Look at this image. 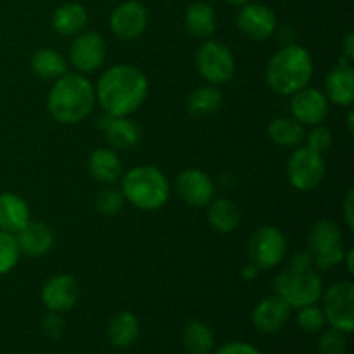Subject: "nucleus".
Returning <instances> with one entry per match:
<instances>
[{
    "label": "nucleus",
    "mask_w": 354,
    "mask_h": 354,
    "mask_svg": "<svg viewBox=\"0 0 354 354\" xmlns=\"http://www.w3.org/2000/svg\"><path fill=\"white\" fill-rule=\"evenodd\" d=\"M31 69L35 75H38L44 80H57L59 76L68 71V62L64 55L59 54L55 48H40L31 57Z\"/></svg>",
    "instance_id": "obj_28"
},
{
    "label": "nucleus",
    "mask_w": 354,
    "mask_h": 354,
    "mask_svg": "<svg viewBox=\"0 0 354 354\" xmlns=\"http://www.w3.org/2000/svg\"><path fill=\"white\" fill-rule=\"evenodd\" d=\"M95 88L80 73H68L54 80L47 97V109L57 123L76 124L90 116L95 106Z\"/></svg>",
    "instance_id": "obj_2"
},
{
    "label": "nucleus",
    "mask_w": 354,
    "mask_h": 354,
    "mask_svg": "<svg viewBox=\"0 0 354 354\" xmlns=\"http://www.w3.org/2000/svg\"><path fill=\"white\" fill-rule=\"evenodd\" d=\"M308 244H310L311 254H318V252L342 245L341 228L335 221L328 220V218H322L311 227L310 235H308Z\"/></svg>",
    "instance_id": "obj_26"
},
{
    "label": "nucleus",
    "mask_w": 354,
    "mask_h": 354,
    "mask_svg": "<svg viewBox=\"0 0 354 354\" xmlns=\"http://www.w3.org/2000/svg\"><path fill=\"white\" fill-rule=\"evenodd\" d=\"M69 61L80 73H93L106 61V41L97 31L76 35L69 47Z\"/></svg>",
    "instance_id": "obj_11"
},
{
    "label": "nucleus",
    "mask_w": 354,
    "mask_h": 354,
    "mask_svg": "<svg viewBox=\"0 0 354 354\" xmlns=\"http://www.w3.org/2000/svg\"><path fill=\"white\" fill-rule=\"evenodd\" d=\"M88 24V12L78 2H69L57 7L52 16V26L62 37H76Z\"/></svg>",
    "instance_id": "obj_21"
},
{
    "label": "nucleus",
    "mask_w": 354,
    "mask_h": 354,
    "mask_svg": "<svg viewBox=\"0 0 354 354\" xmlns=\"http://www.w3.org/2000/svg\"><path fill=\"white\" fill-rule=\"evenodd\" d=\"M327 166L324 154L313 151L308 145L296 149L287 162V178L289 183L299 192H310L317 189L324 180Z\"/></svg>",
    "instance_id": "obj_8"
},
{
    "label": "nucleus",
    "mask_w": 354,
    "mask_h": 354,
    "mask_svg": "<svg viewBox=\"0 0 354 354\" xmlns=\"http://www.w3.org/2000/svg\"><path fill=\"white\" fill-rule=\"evenodd\" d=\"M149 24V12L144 3L137 0H124L111 14L109 26L114 37L123 41H131L140 37Z\"/></svg>",
    "instance_id": "obj_10"
},
{
    "label": "nucleus",
    "mask_w": 354,
    "mask_h": 354,
    "mask_svg": "<svg viewBox=\"0 0 354 354\" xmlns=\"http://www.w3.org/2000/svg\"><path fill=\"white\" fill-rule=\"evenodd\" d=\"M187 31L196 38H211L216 31V14L206 2H196L187 7L183 16Z\"/></svg>",
    "instance_id": "obj_24"
},
{
    "label": "nucleus",
    "mask_w": 354,
    "mask_h": 354,
    "mask_svg": "<svg viewBox=\"0 0 354 354\" xmlns=\"http://www.w3.org/2000/svg\"><path fill=\"white\" fill-rule=\"evenodd\" d=\"M99 130L106 135L111 147L120 149V151H130L137 147L140 142V128L135 121L128 116H111L104 114L99 118Z\"/></svg>",
    "instance_id": "obj_18"
},
{
    "label": "nucleus",
    "mask_w": 354,
    "mask_h": 354,
    "mask_svg": "<svg viewBox=\"0 0 354 354\" xmlns=\"http://www.w3.org/2000/svg\"><path fill=\"white\" fill-rule=\"evenodd\" d=\"M176 192L187 206L204 207L214 199V182L203 169L189 168L176 178Z\"/></svg>",
    "instance_id": "obj_13"
},
{
    "label": "nucleus",
    "mask_w": 354,
    "mask_h": 354,
    "mask_svg": "<svg viewBox=\"0 0 354 354\" xmlns=\"http://www.w3.org/2000/svg\"><path fill=\"white\" fill-rule=\"evenodd\" d=\"M354 113H353V109H349V114H348V130H349V133H353V130H354Z\"/></svg>",
    "instance_id": "obj_44"
},
{
    "label": "nucleus",
    "mask_w": 354,
    "mask_h": 354,
    "mask_svg": "<svg viewBox=\"0 0 354 354\" xmlns=\"http://www.w3.org/2000/svg\"><path fill=\"white\" fill-rule=\"evenodd\" d=\"M304 138H306L308 142L306 144L308 147L320 152V154L327 152L328 149L332 147V140H334L330 128L324 127V124H317V127H313V130H311Z\"/></svg>",
    "instance_id": "obj_35"
},
{
    "label": "nucleus",
    "mask_w": 354,
    "mask_h": 354,
    "mask_svg": "<svg viewBox=\"0 0 354 354\" xmlns=\"http://www.w3.org/2000/svg\"><path fill=\"white\" fill-rule=\"evenodd\" d=\"M88 171L97 182L114 183L120 180L123 166H121V159L114 149L99 147L90 154Z\"/></svg>",
    "instance_id": "obj_22"
},
{
    "label": "nucleus",
    "mask_w": 354,
    "mask_h": 354,
    "mask_svg": "<svg viewBox=\"0 0 354 354\" xmlns=\"http://www.w3.org/2000/svg\"><path fill=\"white\" fill-rule=\"evenodd\" d=\"M311 263H313V254H311V251H299L290 258L289 268L308 270L311 268Z\"/></svg>",
    "instance_id": "obj_39"
},
{
    "label": "nucleus",
    "mask_w": 354,
    "mask_h": 354,
    "mask_svg": "<svg viewBox=\"0 0 354 354\" xmlns=\"http://www.w3.org/2000/svg\"><path fill=\"white\" fill-rule=\"evenodd\" d=\"M16 242L23 254L38 258L45 256L54 245V234L41 221H31L16 234Z\"/></svg>",
    "instance_id": "obj_20"
},
{
    "label": "nucleus",
    "mask_w": 354,
    "mask_h": 354,
    "mask_svg": "<svg viewBox=\"0 0 354 354\" xmlns=\"http://www.w3.org/2000/svg\"><path fill=\"white\" fill-rule=\"evenodd\" d=\"M259 268L254 265V263H248V265L242 268V279L244 280H254L258 279Z\"/></svg>",
    "instance_id": "obj_42"
},
{
    "label": "nucleus",
    "mask_w": 354,
    "mask_h": 354,
    "mask_svg": "<svg viewBox=\"0 0 354 354\" xmlns=\"http://www.w3.org/2000/svg\"><path fill=\"white\" fill-rule=\"evenodd\" d=\"M31 220L26 201L12 192L0 194V230L16 235Z\"/></svg>",
    "instance_id": "obj_19"
},
{
    "label": "nucleus",
    "mask_w": 354,
    "mask_h": 354,
    "mask_svg": "<svg viewBox=\"0 0 354 354\" xmlns=\"http://www.w3.org/2000/svg\"><path fill=\"white\" fill-rule=\"evenodd\" d=\"M237 28L251 40H268L277 31V16L263 3H245L237 14Z\"/></svg>",
    "instance_id": "obj_12"
},
{
    "label": "nucleus",
    "mask_w": 354,
    "mask_h": 354,
    "mask_svg": "<svg viewBox=\"0 0 354 354\" xmlns=\"http://www.w3.org/2000/svg\"><path fill=\"white\" fill-rule=\"evenodd\" d=\"M287 252L286 235L272 225L259 227L249 241V259L259 270H270L283 261Z\"/></svg>",
    "instance_id": "obj_9"
},
{
    "label": "nucleus",
    "mask_w": 354,
    "mask_h": 354,
    "mask_svg": "<svg viewBox=\"0 0 354 354\" xmlns=\"http://www.w3.org/2000/svg\"><path fill=\"white\" fill-rule=\"evenodd\" d=\"M325 324V315L322 308L317 304H310V306L299 308V315H297V325L303 332L306 334H320L324 330Z\"/></svg>",
    "instance_id": "obj_33"
},
{
    "label": "nucleus",
    "mask_w": 354,
    "mask_h": 354,
    "mask_svg": "<svg viewBox=\"0 0 354 354\" xmlns=\"http://www.w3.org/2000/svg\"><path fill=\"white\" fill-rule=\"evenodd\" d=\"M270 140L277 144L279 147H297L306 137L304 127L296 121L294 118L280 116L270 123L268 127Z\"/></svg>",
    "instance_id": "obj_27"
},
{
    "label": "nucleus",
    "mask_w": 354,
    "mask_h": 354,
    "mask_svg": "<svg viewBox=\"0 0 354 354\" xmlns=\"http://www.w3.org/2000/svg\"><path fill=\"white\" fill-rule=\"evenodd\" d=\"M290 97V113L294 120L299 121L303 127H317L324 123L328 114V99L322 90L304 86Z\"/></svg>",
    "instance_id": "obj_14"
},
{
    "label": "nucleus",
    "mask_w": 354,
    "mask_h": 354,
    "mask_svg": "<svg viewBox=\"0 0 354 354\" xmlns=\"http://www.w3.org/2000/svg\"><path fill=\"white\" fill-rule=\"evenodd\" d=\"M230 6H235V7H242L245 6V3H249V0H227Z\"/></svg>",
    "instance_id": "obj_45"
},
{
    "label": "nucleus",
    "mask_w": 354,
    "mask_h": 354,
    "mask_svg": "<svg viewBox=\"0 0 354 354\" xmlns=\"http://www.w3.org/2000/svg\"><path fill=\"white\" fill-rule=\"evenodd\" d=\"M313 78V57L303 45H283L266 66V83L280 95H292Z\"/></svg>",
    "instance_id": "obj_3"
},
{
    "label": "nucleus",
    "mask_w": 354,
    "mask_h": 354,
    "mask_svg": "<svg viewBox=\"0 0 354 354\" xmlns=\"http://www.w3.org/2000/svg\"><path fill=\"white\" fill-rule=\"evenodd\" d=\"M66 330V324L62 320L61 313H54V311H48V315H45L44 320H41V332L47 335L48 339H59Z\"/></svg>",
    "instance_id": "obj_37"
},
{
    "label": "nucleus",
    "mask_w": 354,
    "mask_h": 354,
    "mask_svg": "<svg viewBox=\"0 0 354 354\" xmlns=\"http://www.w3.org/2000/svg\"><path fill=\"white\" fill-rule=\"evenodd\" d=\"M223 97L216 85H204L194 90L187 100V109L194 116H211L221 107Z\"/></svg>",
    "instance_id": "obj_29"
},
{
    "label": "nucleus",
    "mask_w": 354,
    "mask_h": 354,
    "mask_svg": "<svg viewBox=\"0 0 354 354\" xmlns=\"http://www.w3.org/2000/svg\"><path fill=\"white\" fill-rule=\"evenodd\" d=\"M121 194L124 201L142 211H158L168 203L169 182L165 173L151 165L128 169L121 176Z\"/></svg>",
    "instance_id": "obj_4"
},
{
    "label": "nucleus",
    "mask_w": 354,
    "mask_h": 354,
    "mask_svg": "<svg viewBox=\"0 0 354 354\" xmlns=\"http://www.w3.org/2000/svg\"><path fill=\"white\" fill-rule=\"evenodd\" d=\"M140 334V322L131 311H120L107 325V339L118 349L130 348Z\"/></svg>",
    "instance_id": "obj_23"
},
{
    "label": "nucleus",
    "mask_w": 354,
    "mask_h": 354,
    "mask_svg": "<svg viewBox=\"0 0 354 354\" xmlns=\"http://www.w3.org/2000/svg\"><path fill=\"white\" fill-rule=\"evenodd\" d=\"M216 354H261L258 349L252 344H248V342H228V344L221 346L218 349Z\"/></svg>",
    "instance_id": "obj_38"
},
{
    "label": "nucleus",
    "mask_w": 354,
    "mask_h": 354,
    "mask_svg": "<svg viewBox=\"0 0 354 354\" xmlns=\"http://www.w3.org/2000/svg\"><path fill=\"white\" fill-rule=\"evenodd\" d=\"M325 97L337 106H351L354 102V69L351 61L342 55L339 64L330 69L325 78Z\"/></svg>",
    "instance_id": "obj_17"
},
{
    "label": "nucleus",
    "mask_w": 354,
    "mask_h": 354,
    "mask_svg": "<svg viewBox=\"0 0 354 354\" xmlns=\"http://www.w3.org/2000/svg\"><path fill=\"white\" fill-rule=\"evenodd\" d=\"M95 100L111 116H130L147 99L149 83L144 73L130 64H116L100 75Z\"/></svg>",
    "instance_id": "obj_1"
},
{
    "label": "nucleus",
    "mask_w": 354,
    "mask_h": 354,
    "mask_svg": "<svg viewBox=\"0 0 354 354\" xmlns=\"http://www.w3.org/2000/svg\"><path fill=\"white\" fill-rule=\"evenodd\" d=\"M344 256H346L344 248H342V245H337V248L328 249V251L313 254V261L317 263L318 268L330 270L334 268V266L341 265V263L344 261Z\"/></svg>",
    "instance_id": "obj_36"
},
{
    "label": "nucleus",
    "mask_w": 354,
    "mask_h": 354,
    "mask_svg": "<svg viewBox=\"0 0 354 354\" xmlns=\"http://www.w3.org/2000/svg\"><path fill=\"white\" fill-rule=\"evenodd\" d=\"M273 287H275L277 296L282 297L290 308H296V310L317 304L324 292V282L320 275L311 268H286L275 277Z\"/></svg>",
    "instance_id": "obj_5"
},
{
    "label": "nucleus",
    "mask_w": 354,
    "mask_h": 354,
    "mask_svg": "<svg viewBox=\"0 0 354 354\" xmlns=\"http://www.w3.org/2000/svg\"><path fill=\"white\" fill-rule=\"evenodd\" d=\"M342 50H344V57L348 59V61L353 62V59H354V33L353 31H349V33L346 35Z\"/></svg>",
    "instance_id": "obj_41"
},
{
    "label": "nucleus",
    "mask_w": 354,
    "mask_h": 354,
    "mask_svg": "<svg viewBox=\"0 0 354 354\" xmlns=\"http://www.w3.org/2000/svg\"><path fill=\"white\" fill-rule=\"evenodd\" d=\"M353 259H354V249H348L344 256V261L348 263V272L349 275H353Z\"/></svg>",
    "instance_id": "obj_43"
},
{
    "label": "nucleus",
    "mask_w": 354,
    "mask_h": 354,
    "mask_svg": "<svg viewBox=\"0 0 354 354\" xmlns=\"http://www.w3.org/2000/svg\"><path fill=\"white\" fill-rule=\"evenodd\" d=\"M292 308L280 296L265 297L252 311V325L263 334H277L286 327Z\"/></svg>",
    "instance_id": "obj_16"
},
{
    "label": "nucleus",
    "mask_w": 354,
    "mask_h": 354,
    "mask_svg": "<svg viewBox=\"0 0 354 354\" xmlns=\"http://www.w3.org/2000/svg\"><path fill=\"white\" fill-rule=\"evenodd\" d=\"M342 214H344L346 227H348L349 232H353L354 230V190L353 189L349 190L348 196H346Z\"/></svg>",
    "instance_id": "obj_40"
},
{
    "label": "nucleus",
    "mask_w": 354,
    "mask_h": 354,
    "mask_svg": "<svg viewBox=\"0 0 354 354\" xmlns=\"http://www.w3.org/2000/svg\"><path fill=\"white\" fill-rule=\"evenodd\" d=\"M207 209V221H209L211 228L218 234H232L237 230L239 223H241V211L239 207L232 203L230 199L225 197H218L213 199Z\"/></svg>",
    "instance_id": "obj_25"
},
{
    "label": "nucleus",
    "mask_w": 354,
    "mask_h": 354,
    "mask_svg": "<svg viewBox=\"0 0 354 354\" xmlns=\"http://www.w3.org/2000/svg\"><path fill=\"white\" fill-rule=\"evenodd\" d=\"M21 251L16 242V235L0 230V275L9 273L17 265Z\"/></svg>",
    "instance_id": "obj_31"
},
{
    "label": "nucleus",
    "mask_w": 354,
    "mask_h": 354,
    "mask_svg": "<svg viewBox=\"0 0 354 354\" xmlns=\"http://www.w3.org/2000/svg\"><path fill=\"white\" fill-rule=\"evenodd\" d=\"M124 206V197L120 190L104 187L95 196V207L104 216H114L120 213Z\"/></svg>",
    "instance_id": "obj_32"
},
{
    "label": "nucleus",
    "mask_w": 354,
    "mask_h": 354,
    "mask_svg": "<svg viewBox=\"0 0 354 354\" xmlns=\"http://www.w3.org/2000/svg\"><path fill=\"white\" fill-rule=\"evenodd\" d=\"M196 68L209 85H223L234 78L235 57L221 41L206 40L196 54Z\"/></svg>",
    "instance_id": "obj_6"
},
{
    "label": "nucleus",
    "mask_w": 354,
    "mask_h": 354,
    "mask_svg": "<svg viewBox=\"0 0 354 354\" xmlns=\"http://www.w3.org/2000/svg\"><path fill=\"white\" fill-rule=\"evenodd\" d=\"M324 315L332 328L351 334L354 328V283L351 280H341L322 292Z\"/></svg>",
    "instance_id": "obj_7"
},
{
    "label": "nucleus",
    "mask_w": 354,
    "mask_h": 354,
    "mask_svg": "<svg viewBox=\"0 0 354 354\" xmlns=\"http://www.w3.org/2000/svg\"><path fill=\"white\" fill-rule=\"evenodd\" d=\"M318 349H320V354H346L348 351L346 334L337 328H328L327 332L322 334L320 341H318Z\"/></svg>",
    "instance_id": "obj_34"
},
{
    "label": "nucleus",
    "mask_w": 354,
    "mask_h": 354,
    "mask_svg": "<svg viewBox=\"0 0 354 354\" xmlns=\"http://www.w3.org/2000/svg\"><path fill=\"white\" fill-rule=\"evenodd\" d=\"M183 346L192 354H209L214 348V334L204 322H190L183 328Z\"/></svg>",
    "instance_id": "obj_30"
},
{
    "label": "nucleus",
    "mask_w": 354,
    "mask_h": 354,
    "mask_svg": "<svg viewBox=\"0 0 354 354\" xmlns=\"http://www.w3.org/2000/svg\"><path fill=\"white\" fill-rule=\"evenodd\" d=\"M80 297V286L76 279L68 273L54 275L45 282L41 289V301L45 308L54 313H64L69 311Z\"/></svg>",
    "instance_id": "obj_15"
}]
</instances>
